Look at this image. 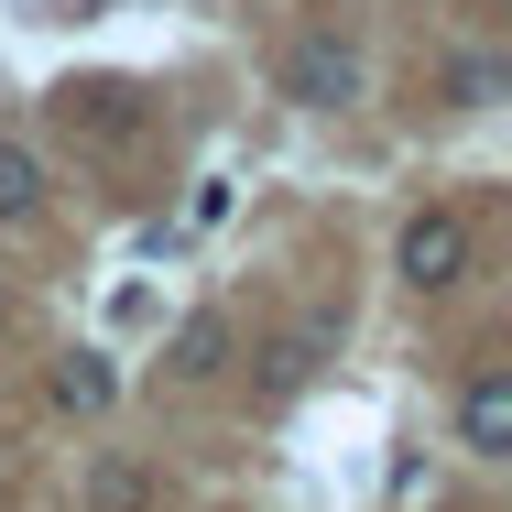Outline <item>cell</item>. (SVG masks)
I'll list each match as a JSON object with an SVG mask.
<instances>
[{"mask_svg": "<svg viewBox=\"0 0 512 512\" xmlns=\"http://www.w3.org/2000/svg\"><path fill=\"white\" fill-rule=\"evenodd\" d=\"M44 120H55V142H77V153H142L153 99H142L131 77H66V88L44 99Z\"/></svg>", "mask_w": 512, "mask_h": 512, "instance_id": "1", "label": "cell"}, {"mask_svg": "<svg viewBox=\"0 0 512 512\" xmlns=\"http://www.w3.org/2000/svg\"><path fill=\"white\" fill-rule=\"evenodd\" d=\"M393 273H404L414 295H447V284H469V218H458V207H425V218H404V240H393Z\"/></svg>", "mask_w": 512, "mask_h": 512, "instance_id": "2", "label": "cell"}, {"mask_svg": "<svg viewBox=\"0 0 512 512\" xmlns=\"http://www.w3.org/2000/svg\"><path fill=\"white\" fill-rule=\"evenodd\" d=\"M458 447H469V458H512V371H469V393H458Z\"/></svg>", "mask_w": 512, "mask_h": 512, "instance_id": "4", "label": "cell"}, {"mask_svg": "<svg viewBox=\"0 0 512 512\" xmlns=\"http://www.w3.org/2000/svg\"><path fill=\"white\" fill-rule=\"evenodd\" d=\"M164 360H175V382H218L229 371V316H186Z\"/></svg>", "mask_w": 512, "mask_h": 512, "instance_id": "6", "label": "cell"}, {"mask_svg": "<svg viewBox=\"0 0 512 512\" xmlns=\"http://www.w3.org/2000/svg\"><path fill=\"white\" fill-rule=\"evenodd\" d=\"M447 88H458V109H491V99H502V66H491V55H469Z\"/></svg>", "mask_w": 512, "mask_h": 512, "instance_id": "10", "label": "cell"}, {"mask_svg": "<svg viewBox=\"0 0 512 512\" xmlns=\"http://www.w3.org/2000/svg\"><path fill=\"white\" fill-rule=\"evenodd\" d=\"M284 99H295V109H349V99H360V55H349L338 33L284 44Z\"/></svg>", "mask_w": 512, "mask_h": 512, "instance_id": "3", "label": "cell"}, {"mask_svg": "<svg viewBox=\"0 0 512 512\" xmlns=\"http://www.w3.org/2000/svg\"><path fill=\"white\" fill-rule=\"evenodd\" d=\"M33 207H44V153L33 142H0V229L33 218Z\"/></svg>", "mask_w": 512, "mask_h": 512, "instance_id": "9", "label": "cell"}, {"mask_svg": "<svg viewBox=\"0 0 512 512\" xmlns=\"http://www.w3.org/2000/svg\"><path fill=\"white\" fill-rule=\"evenodd\" d=\"M327 338H338V316H306L295 338H273V360H262V382H273V393H295V382H306L316 360H327Z\"/></svg>", "mask_w": 512, "mask_h": 512, "instance_id": "7", "label": "cell"}, {"mask_svg": "<svg viewBox=\"0 0 512 512\" xmlns=\"http://www.w3.org/2000/svg\"><path fill=\"white\" fill-rule=\"evenodd\" d=\"M88 512H153V469L142 458H99L88 469Z\"/></svg>", "mask_w": 512, "mask_h": 512, "instance_id": "8", "label": "cell"}, {"mask_svg": "<svg viewBox=\"0 0 512 512\" xmlns=\"http://www.w3.org/2000/svg\"><path fill=\"white\" fill-rule=\"evenodd\" d=\"M44 393H55V414H109V393H120V382H109V360H99V349H66Z\"/></svg>", "mask_w": 512, "mask_h": 512, "instance_id": "5", "label": "cell"}]
</instances>
